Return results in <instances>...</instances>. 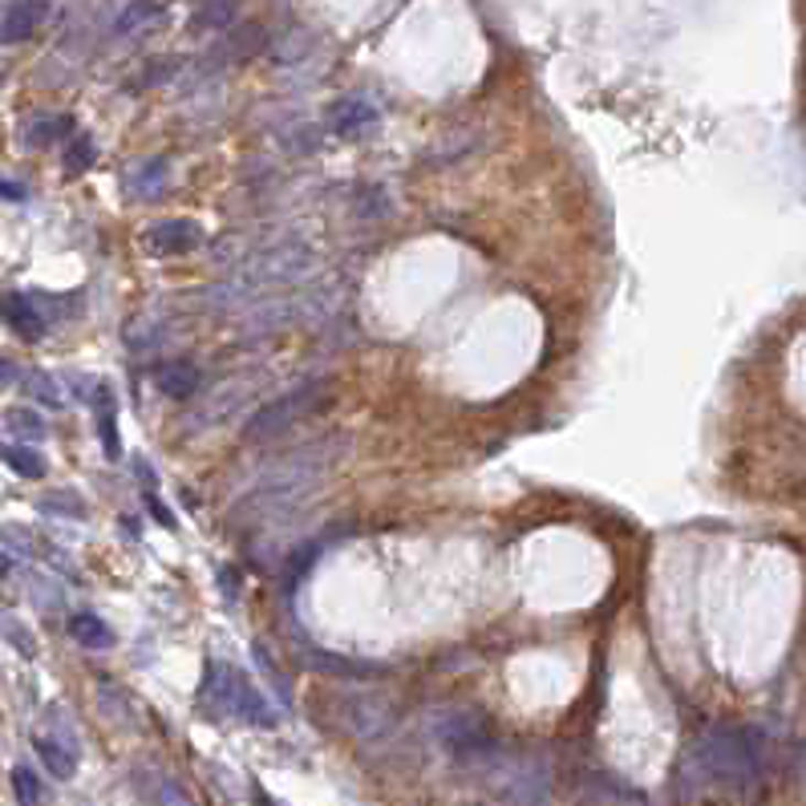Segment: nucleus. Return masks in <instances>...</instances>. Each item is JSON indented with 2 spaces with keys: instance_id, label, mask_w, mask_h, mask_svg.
<instances>
[{
  "instance_id": "obj_1",
  "label": "nucleus",
  "mask_w": 806,
  "mask_h": 806,
  "mask_svg": "<svg viewBox=\"0 0 806 806\" xmlns=\"http://www.w3.org/2000/svg\"><path fill=\"white\" fill-rule=\"evenodd\" d=\"M345 454V438L340 434H325L316 442H304V446H292L284 458H276L272 467L255 479V491L240 503V511L248 519H268L280 515L313 491L316 482L325 479L328 467Z\"/></svg>"
},
{
  "instance_id": "obj_2",
  "label": "nucleus",
  "mask_w": 806,
  "mask_h": 806,
  "mask_svg": "<svg viewBox=\"0 0 806 806\" xmlns=\"http://www.w3.org/2000/svg\"><path fill=\"white\" fill-rule=\"evenodd\" d=\"M680 786L709 791V786H726V791H754L758 786V745L742 730H709L701 733L680 762Z\"/></svg>"
},
{
  "instance_id": "obj_3",
  "label": "nucleus",
  "mask_w": 806,
  "mask_h": 806,
  "mask_svg": "<svg viewBox=\"0 0 806 806\" xmlns=\"http://www.w3.org/2000/svg\"><path fill=\"white\" fill-rule=\"evenodd\" d=\"M337 397V385H333V378H320V381H304V385H296V390L280 393V397H272L268 405H260L248 422H243V442H268V438H280L284 429H292L296 422H304V417L320 414V410H328V402Z\"/></svg>"
},
{
  "instance_id": "obj_4",
  "label": "nucleus",
  "mask_w": 806,
  "mask_h": 806,
  "mask_svg": "<svg viewBox=\"0 0 806 806\" xmlns=\"http://www.w3.org/2000/svg\"><path fill=\"white\" fill-rule=\"evenodd\" d=\"M199 701L207 706V714H215V718H243V721H252V726H272V721H276L264 697L255 694L252 680L243 677L236 665H227V661H211V665H207Z\"/></svg>"
},
{
  "instance_id": "obj_5",
  "label": "nucleus",
  "mask_w": 806,
  "mask_h": 806,
  "mask_svg": "<svg viewBox=\"0 0 806 806\" xmlns=\"http://www.w3.org/2000/svg\"><path fill=\"white\" fill-rule=\"evenodd\" d=\"M429 730L438 738V745L454 758H494L499 754V733L494 721L475 706H446L429 714Z\"/></svg>"
},
{
  "instance_id": "obj_6",
  "label": "nucleus",
  "mask_w": 806,
  "mask_h": 806,
  "mask_svg": "<svg viewBox=\"0 0 806 806\" xmlns=\"http://www.w3.org/2000/svg\"><path fill=\"white\" fill-rule=\"evenodd\" d=\"M313 264V255L308 248L301 243H284L276 252H260V255H248L243 268L236 276L227 280L219 292L224 301H240V296H252V292H268V288H280V284H292V280H301Z\"/></svg>"
},
{
  "instance_id": "obj_7",
  "label": "nucleus",
  "mask_w": 806,
  "mask_h": 806,
  "mask_svg": "<svg viewBox=\"0 0 806 806\" xmlns=\"http://www.w3.org/2000/svg\"><path fill=\"white\" fill-rule=\"evenodd\" d=\"M491 786L503 806H547L552 766L540 754H494Z\"/></svg>"
},
{
  "instance_id": "obj_8",
  "label": "nucleus",
  "mask_w": 806,
  "mask_h": 806,
  "mask_svg": "<svg viewBox=\"0 0 806 806\" xmlns=\"http://www.w3.org/2000/svg\"><path fill=\"white\" fill-rule=\"evenodd\" d=\"M142 243L154 255H187L203 243V227L195 219H159V224L142 236Z\"/></svg>"
},
{
  "instance_id": "obj_9",
  "label": "nucleus",
  "mask_w": 806,
  "mask_h": 806,
  "mask_svg": "<svg viewBox=\"0 0 806 806\" xmlns=\"http://www.w3.org/2000/svg\"><path fill=\"white\" fill-rule=\"evenodd\" d=\"M345 721H349V730L361 733V738H381V733L393 726V709H390L385 697L361 694V697H349V706H345Z\"/></svg>"
},
{
  "instance_id": "obj_10",
  "label": "nucleus",
  "mask_w": 806,
  "mask_h": 806,
  "mask_svg": "<svg viewBox=\"0 0 806 806\" xmlns=\"http://www.w3.org/2000/svg\"><path fill=\"white\" fill-rule=\"evenodd\" d=\"M373 127H378V106L369 98H340L328 106V130H337L345 139H357Z\"/></svg>"
},
{
  "instance_id": "obj_11",
  "label": "nucleus",
  "mask_w": 806,
  "mask_h": 806,
  "mask_svg": "<svg viewBox=\"0 0 806 806\" xmlns=\"http://www.w3.org/2000/svg\"><path fill=\"white\" fill-rule=\"evenodd\" d=\"M50 4H37V0H21V4H9L0 13V41H29L45 21H50Z\"/></svg>"
},
{
  "instance_id": "obj_12",
  "label": "nucleus",
  "mask_w": 806,
  "mask_h": 806,
  "mask_svg": "<svg viewBox=\"0 0 806 806\" xmlns=\"http://www.w3.org/2000/svg\"><path fill=\"white\" fill-rule=\"evenodd\" d=\"M0 316H4V325L13 328L17 337H25V340H37L41 333H45V325H50L37 308V296H21V292H13V296L0 301Z\"/></svg>"
},
{
  "instance_id": "obj_13",
  "label": "nucleus",
  "mask_w": 806,
  "mask_h": 806,
  "mask_svg": "<svg viewBox=\"0 0 806 806\" xmlns=\"http://www.w3.org/2000/svg\"><path fill=\"white\" fill-rule=\"evenodd\" d=\"M154 385H159L166 397L183 402V397H195V393H199L203 373L195 361H163V366H154Z\"/></svg>"
},
{
  "instance_id": "obj_14",
  "label": "nucleus",
  "mask_w": 806,
  "mask_h": 806,
  "mask_svg": "<svg viewBox=\"0 0 806 806\" xmlns=\"http://www.w3.org/2000/svg\"><path fill=\"white\" fill-rule=\"evenodd\" d=\"M139 782H142V794H146V803L151 806H195L187 786L178 778H171V774H163V770H142Z\"/></svg>"
},
{
  "instance_id": "obj_15",
  "label": "nucleus",
  "mask_w": 806,
  "mask_h": 806,
  "mask_svg": "<svg viewBox=\"0 0 806 806\" xmlns=\"http://www.w3.org/2000/svg\"><path fill=\"white\" fill-rule=\"evenodd\" d=\"M163 4H146V0H139V4H122L118 13H113V37H142L146 29L154 25V21H163Z\"/></svg>"
},
{
  "instance_id": "obj_16",
  "label": "nucleus",
  "mask_w": 806,
  "mask_h": 806,
  "mask_svg": "<svg viewBox=\"0 0 806 806\" xmlns=\"http://www.w3.org/2000/svg\"><path fill=\"white\" fill-rule=\"evenodd\" d=\"M264 50H268V29L255 25V21L236 25L231 29V37L219 45V53L231 57V62H248V57H255V53H264Z\"/></svg>"
},
{
  "instance_id": "obj_17",
  "label": "nucleus",
  "mask_w": 806,
  "mask_h": 806,
  "mask_svg": "<svg viewBox=\"0 0 806 806\" xmlns=\"http://www.w3.org/2000/svg\"><path fill=\"white\" fill-rule=\"evenodd\" d=\"M33 745H37V758L45 762V770H50L53 778L69 782L77 774V754L65 742H57V738H45V733H41Z\"/></svg>"
},
{
  "instance_id": "obj_18",
  "label": "nucleus",
  "mask_w": 806,
  "mask_h": 806,
  "mask_svg": "<svg viewBox=\"0 0 806 806\" xmlns=\"http://www.w3.org/2000/svg\"><path fill=\"white\" fill-rule=\"evenodd\" d=\"M69 636H74L77 644H86V649H110L113 644L110 624H106L98 612H74V617H69Z\"/></svg>"
},
{
  "instance_id": "obj_19",
  "label": "nucleus",
  "mask_w": 806,
  "mask_h": 806,
  "mask_svg": "<svg viewBox=\"0 0 806 806\" xmlns=\"http://www.w3.org/2000/svg\"><path fill=\"white\" fill-rule=\"evenodd\" d=\"M260 385H255V378H240V381H227L224 385V402H211L207 410H199L195 417H203V426H219V422H227L224 414H231V410H240V402L248 397V393H255Z\"/></svg>"
},
{
  "instance_id": "obj_20",
  "label": "nucleus",
  "mask_w": 806,
  "mask_h": 806,
  "mask_svg": "<svg viewBox=\"0 0 806 806\" xmlns=\"http://www.w3.org/2000/svg\"><path fill=\"white\" fill-rule=\"evenodd\" d=\"M127 187L139 195V199H154V195H163L166 187V163L163 159H146V163H139L134 171H130Z\"/></svg>"
},
{
  "instance_id": "obj_21",
  "label": "nucleus",
  "mask_w": 806,
  "mask_h": 806,
  "mask_svg": "<svg viewBox=\"0 0 806 806\" xmlns=\"http://www.w3.org/2000/svg\"><path fill=\"white\" fill-rule=\"evenodd\" d=\"M301 665L308 668H320V673H328V677H366V673H373V665H361V661H345V656H333V653H308V649H301Z\"/></svg>"
},
{
  "instance_id": "obj_22",
  "label": "nucleus",
  "mask_w": 806,
  "mask_h": 806,
  "mask_svg": "<svg viewBox=\"0 0 806 806\" xmlns=\"http://www.w3.org/2000/svg\"><path fill=\"white\" fill-rule=\"evenodd\" d=\"M236 17H240V4H231V0H219V4H199V9L190 13V29H195V33L231 29V25H236Z\"/></svg>"
},
{
  "instance_id": "obj_23",
  "label": "nucleus",
  "mask_w": 806,
  "mask_h": 806,
  "mask_svg": "<svg viewBox=\"0 0 806 806\" xmlns=\"http://www.w3.org/2000/svg\"><path fill=\"white\" fill-rule=\"evenodd\" d=\"M98 434L101 446H106V458H118L122 454V442H118V429H113V393L106 385H98Z\"/></svg>"
},
{
  "instance_id": "obj_24",
  "label": "nucleus",
  "mask_w": 806,
  "mask_h": 806,
  "mask_svg": "<svg viewBox=\"0 0 806 806\" xmlns=\"http://www.w3.org/2000/svg\"><path fill=\"white\" fill-rule=\"evenodd\" d=\"M69 130H74V118H69V113H57V118H37V122L25 130V142H29V146H45V142L62 139V134H69Z\"/></svg>"
},
{
  "instance_id": "obj_25",
  "label": "nucleus",
  "mask_w": 806,
  "mask_h": 806,
  "mask_svg": "<svg viewBox=\"0 0 806 806\" xmlns=\"http://www.w3.org/2000/svg\"><path fill=\"white\" fill-rule=\"evenodd\" d=\"M4 462L21 475V479H45V458L37 450H29V446H9L4 450Z\"/></svg>"
},
{
  "instance_id": "obj_26",
  "label": "nucleus",
  "mask_w": 806,
  "mask_h": 806,
  "mask_svg": "<svg viewBox=\"0 0 806 806\" xmlns=\"http://www.w3.org/2000/svg\"><path fill=\"white\" fill-rule=\"evenodd\" d=\"M41 511H53V515H69V519H81L86 515V503L69 491H53V494H41Z\"/></svg>"
},
{
  "instance_id": "obj_27",
  "label": "nucleus",
  "mask_w": 806,
  "mask_h": 806,
  "mask_svg": "<svg viewBox=\"0 0 806 806\" xmlns=\"http://www.w3.org/2000/svg\"><path fill=\"white\" fill-rule=\"evenodd\" d=\"M13 794H17V803L21 806H41V782L29 766L13 770Z\"/></svg>"
},
{
  "instance_id": "obj_28",
  "label": "nucleus",
  "mask_w": 806,
  "mask_h": 806,
  "mask_svg": "<svg viewBox=\"0 0 806 806\" xmlns=\"http://www.w3.org/2000/svg\"><path fill=\"white\" fill-rule=\"evenodd\" d=\"M94 142L89 139H74L69 142V151H65V171H69V175H81V171H89V166H94Z\"/></svg>"
},
{
  "instance_id": "obj_29",
  "label": "nucleus",
  "mask_w": 806,
  "mask_h": 806,
  "mask_svg": "<svg viewBox=\"0 0 806 806\" xmlns=\"http://www.w3.org/2000/svg\"><path fill=\"white\" fill-rule=\"evenodd\" d=\"M9 429L21 434V438H45V422H41L33 410H13V414H9Z\"/></svg>"
},
{
  "instance_id": "obj_30",
  "label": "nucleus",
  "mask_w": 806,
  "mask_h": 806,
  "mask_svg": "<svg viewBox=\"0 0 806 806\" xmlns=\"http://www.w3.org/2000/svg\"><path fill=\"white\" fill-rule=\"evenodd\" d=\"M29 390L37 393V397H41V402H45V405H62V393H57V385H53L50 378H41V373H37V378H33V385H29Z\"/></svg>"
},
{
  "instance_id": "obj_31",
  "label": "nucleus",
  "mask_w": 806,
  "mask_h": 806,
  "mask_svg": "<svg viewBox=\"0 0 806 806\" xmlns=\"http://www.w3.org/2000/svg\"><path fill=\"white\" fill-rule=\"evenodd\" d=\"M17 378H21V369H17L13 361H4V357H0V390H4V385H13Z\"/></svg>"
},
{
  "instance_id": "obj_32",
  "label": "nucleus",
  "mask_w": 806,
  "mask_h": 806,
  "mask_svg": "<svg viewBox=\"0 0 806 806\" xmlns=\"http://www.w3.org/2000/svg\"><path fill=\"white\" fill-rule=\"evenodd\" d=\"M0 199H25V187H17V183H0Z\"/></svg>"
}]
</instances>
